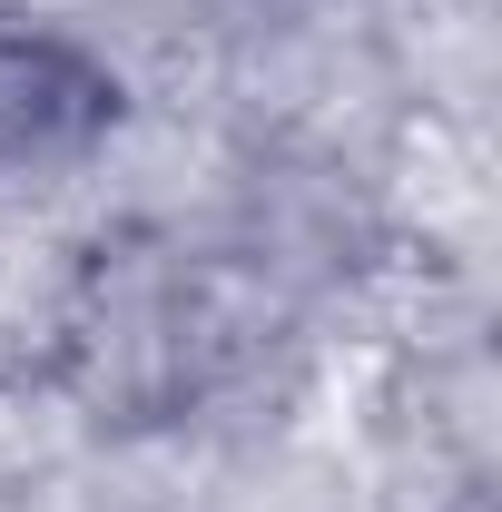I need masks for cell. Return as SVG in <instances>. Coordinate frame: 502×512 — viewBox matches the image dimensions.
Returning a JSON list of instances; mask_svg holds the SVG:
<instances>
[{"mask_svg": "<svg viewBox=\"0 0 502 512\" xmlns=\"http://www.w3.org/2000/svg\"><path fill=\"white\" fill-rule=\"evenodd\" d=\"M109 109L99 69L69 60L60 40H0V158H40Z\"/></svg>", "mask_w": 502, "mask_h": 512, "instance_id": "1", "label": "cell"}]
</instances>
